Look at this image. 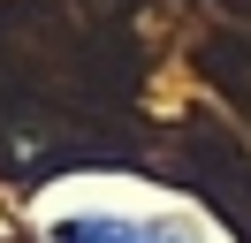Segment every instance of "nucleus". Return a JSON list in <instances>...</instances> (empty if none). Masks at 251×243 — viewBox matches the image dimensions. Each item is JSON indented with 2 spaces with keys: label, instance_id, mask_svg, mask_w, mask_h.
Returning a JSON list of instances; mask_svg holds the SVG:
<instances>
[{
  "label": "nucleus",
  "instance_id": "f257e3e1",
  "mask_svg": "<svg viewBox=\"0 0 251 243\" xmlns=\"http://www.w3.org/2000/svg\"><path fill=\"white\" fill-rule=\"evenodd\" d=\"M46 243H198L175 220H137V213H61Z\"/></svg>",
  "mask_w": 251,
  "mask_h": 243
}]
</instances>
